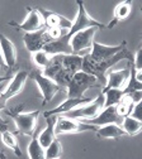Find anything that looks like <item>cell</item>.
<instances>
[{
  "label": "cell",
  "mask_w": 142,
  "mask_h": 159,
  "mask_svg": "<svg viewBox=\"0 0 142 159\" xmlns=\"http://www.w3.org/2000/svg\"><path fill=\"white\" fill-rule=\"evenodd\" d=\"M0 51L4 57V61L8 68H13L17 63V49L9 38L4 34H0Z\"/></svg>",
  "instance_id": "16"
},
{
  "label": "cell",
  "mask_w": 142,
  "mask_h": 159,
  "mask_svg": "<svg viewBox=\"0 0 142 159\" xmlns=\"http://www.w3.org/2000/svg\"><path fill=\"white\" fill-rule=\"evenodd\" d=\"M141 11H142V7H141Z\"/></svg>",
  "instance_id": "36"
},
{
  "label": "cell",
  "mask_w": 142,
  "mask_h": 159,
  "mask_svg": "<svg viewBox=\"0 0 142 159\" xmlns=\"http://www.w3.org/2000/svg\"><path fill=\"white\" fill-rule=\"evenodd\" d=\"M23 42L26 44V48L33 54L38 51H42L45 48V46L51 42V39L47 35L46 28H43V29H41L38 32L26 33L24 37H23Z\"/></svg>",
  "instance_id": "11"
},
{
  "label": "cell",
  "mask_w": 142,
  "mask_h": 159,
  "mask_svg": "<svg viewBox=\"0 0 142 159\" xmlns=\"http://www.w3.org/2000/svg\"><path fill=\"white\" fill-rule=\"evenodd\" d=\"M0 159H7V157H5V154L0 150Z\"/></svg>",
  "instance_id": "33"
},
{
  "label": "cell",
  "mask_w": 142,
  "mask_h": 159,
  "mask_svg": "<svg viewBox=\"0 0 142 159\" xmlns=\"http://www.w3.org/2000/svg\"><path fill=\"white\" fill-rule=\"evenodd\" d=\"M4 131H8V124L0 116V133H4Z\"/></svg>",
  "instance_id": "30"
},
{
  "label": "cell",
  "mask_w": 142,
  "mask_h": 159,
  "mask_svg": "<svg viewBox=\"0 0 142 159\" xmlns=\"http://www.w3.org/2000/svg\"><path fill=\"white\" fill-rule=\"evenodd\" d=\"M123 59H128L130 62H135V56L127 49H122L119 53H117L115 56H113L112 58L107 59V61H103V62H94L93 59L90 58L89 53L83 56V67H81V71L85 72V73H89L91 76H95L98 78L99 84L104 85L107 84V71L113 67L114 65H117L119 61H123Z\"/></svg>",
  "instance_id": "1"
},
{
  "label": "cell",
  "mask_w": 142,
  "mask_h": 159,
  "mask_svg": "<svg viewBox=\"0 0 142 159\" xmlns=\"http://www.w3.org/2000/svg\"><path fill=\"white\" fill-rule=\"evenodd\" d=\"M96 135L101 139H118V138L125 136L127 134L120 125L109 124V125H104V126L98 128L96 129Z\"/></svg>",
  "instance_id": "19"
},
{
  "label": "cell",
  "mask_w": 142,
  "mask_h": 159,
  "mask_svg": "<svg viewBox=\"0 0 142 159\" xmlns=\"http://www.w3.org/2000/svg\"><path fill=\"white\" fill-rule=\"evenodd\" d=\"M104 101H105V97L103 93H99V96L96 98L86 105H83L75 110H71L70 112L65 114L64 116H67V117H71V119H76V120H80V121H86V120H90V119H94L96 117L101 110L104 109Z\"/></svg>",
  "instance_id": "4"
},
{
  "label": "cell",
  "mask_w": 142,
  "mask_h": 159,
  "mask_svg": "<svg viewBox=\"0 0 142 159\" xmlns=\"http://www.w3.org/2000/svg\"><path fill=\"white\" fill-rule=\"evenodd\" d=\"M122 128L126 131L127 135H131V136H135L137 135L138 133L142 131V123L136 120V119L131 117V116H127L123 119V123H122Z\"/></svg>",
  "instance_id": "24"
},
{
  "label": "cell",
  "mask_w": 142,
  "mask_h": 159,
  "mask_svg": "<svg viewBox=\"0 0 142 159\" xmlns=\"http://www.w3.org/2000/svg\"><path fill=\"white\" fill-rule=\"evenodd\" d=\"M96 126L83 123L76 119H71L64 115L57 116V121L55 126V133L57 135H62V134H76V133H83V131H96Z\"/></svg>",
  "instance_id": "5"
},
{
  "label": "cell",
  "mask_w": 142,
  "mask_h": 159,
  "mask_svg": "<svg viewBox=\"0 0 142 159\" xmlns=\"http://www.w3.org/2000/svg\"><path fill=\"white\" fill-rule=\"evenodd\" d=\"M131 77V68H125V70H118V71H112L107 75V84L103 87L101 92H104L110 89H118V90H125L126 86L128 85Z\"/></svg>",
  "instance_id": "13"
},
{
  "label": "cell",
  "mask_w": 142,
  "mask_h": 159,
  "mask_svg": "<svg viewBox=\"0 0 142 159\" xmlns=\"http://www.w3.org/2000/svg\"><path fill=\"white\" fill-rule=\"evenodd\" d=\"M99 81L95 76L85 73L83 71H79L71 78V81L67 86V97L69 98H81L84 97L86 90L91 87H96Z\"/></svg>",
  "instance_id": "3"
},
{
  "label": "cell",
  "mask_w": 142,
  "mask_h": 159,
  "mask_svg": "<svg viewBox=\"0 0 142 159\" xmlns=\"http://www.w3.org/2000/svg\"><path fill=\"white\" fill-rule=\"evenodd\" d=\"M131 11H132V3L131 2H123V3L118 4L115 7V9H114V18H113V20L107 25V28H113L118 22L127 19L130 16Z\"/></svg>",
  "instance_id": "20"
},
{
  "label": "cell",
  "mask_w": 142,
  "mask_h": 159,
  "mask_svg": "<svg viewBox=\"0 0 142 159\" xmlns=\"http://www.w3.org/2000/svg\"><path fill=\"white\" fill-rule=\"evenodd\" d=\"M105 97V101H104V107H109V106H115L120 98L123 97L125 92L123 90H118V89H110V90H107L104 92H101Z\"/></svg>",
  "instance_id": "25"
},
{
  "label": "cell",
  "mask_w": 142,
  "mask_h": 159,
  "mask_svg": "<svg viewBox=\"0 0 142 159\" xmlns=\"http://www.w3.org/2000/svg\"><path fill=\"white\" fill-rule=\"evenodd\" d=\"M133 106H135V101H133L132 96L130 93H125L123 97L120 98V101L115 105V109H117L118 115L125 119V117L130 116Z\"/></svg>",
  "instance_id": "22"
},
{
  "label": "cell",
  "mask_w": 142,
  "mask_h": 159,
  "mask_svg": "<svg viewBox=\"0 0 142 159\" xmlns=\"http://www.w3.org/2000/svg\"><path fill=\"white\" fill-rule=\"evenodd\" d=\"M57 121V116H46V123L47 126L38 134V142L45 149L51 145V143L56 139V133H55V126Z\"/></svg>",
  "instance_id": "17"
},
{
  "label": "cell",
  "mask_w": 142,
  "mask_h": 159,
  "mask_svg": "<svg viewBox=\"0 0 142 159\" xmlns=\"http://www.w3.org/2000/svg\"><path fill=\"white\" fill-rule=\"evenodd\" d=\"M98 28H88L85 30L77 32L71 38L70 44L72 48V54L81 56V52L85 49H91L94 43V35L96 33Z\"/></svg>",
  "instance_id": "7"
},
{
  "label": "cell",
  "mask_w": 142,
  "mask_h": 159,
  "mask_svg": "<svg viewBox=\"0 0 142 159\" xmlns=\"http://www.w3.org/2000/svg\"><path fill=\"white\" fill-rule=\"evenodd\" d=\"M31 76L33 77V80L36 81V84H37L41 93H42V97H43L42 105L43 106L47 105L52 100V98H53V96L61 90V87L55 81H52L51 78L43 76V73L41 72V71H34Z\"/></svg>",
  "instance_id": "6"
},
{
  "label": "cell",
  "mask_w": 142,
  "mask_h": 159,
  "mask_svg": "<svg viewBox=\"0 0 142 159\" xmlns=\"http://www.w3.org/2000/svg\"><path fill=\"white\" fill-rule=\"evenodd\" d=\"M2 142L7 148L12 149L17 157H19V158L22 157V150H20V148H19V143L17 140V136L13 133H10L9 130L2 133Z\"/></svg>",
  "instance_id": "23"
},
{
  "label": "cell",
  "mask_w": 142,
  "mask_h": 159,
  "mask_svg": "<svg viewBox=\"0 0 142 159\" xmlns=\"http://www.w3.org/2000/svg\"><path fill=\"white\" fill-rule=\"evenodd\" d=\"M7 78H8V77H0V82H2V81H5Z\"/></svg>",
  "instance_id": "35"
},
{
  "label": "cell",
  "mask_w": 142,
  "mask_h": 159,
  "mask_svg": "<svg viewBox=\"0 0 142 159\" xmlns=\"http://www.w3.org/2000/svg\"><path fill=\"white\" fill-rule=\"evenodd\" d=\"M2 95H3V92H0V109H4L3 104H2Z\"/></svg>",
  "instance_id": "34"
},
{
  "label": "cell",
  "mask_w": 142,
  "mask_h": 159,
  "mask_svg": "<svg viewBox=\"0 0 142 159\" xmlns=\"http://www.w3.org/2000/svg\"><path fill=\"white\" fill-rule=\"evenodd\" d=\"M130 116L142 123V98L135 104V106H133V109H132Z\"/></svg>",
  "instance_id": "28"
},
{
  "label": "cell",
  "mask_w": 142,
  "mask_h": 159,
  "mask_svg": "<svg viewBox=\"0 0 142 159\" xmlns=\"http://www.w3.org/2000/svg\"><path fill=\"white\" fill-rule=\"evenodd\" d=\"M27 152H28L29 159H46V149L39 144L37 134L32 136V140L28 145Z\"/></svg>",
  "instance_id": "21"
},
{
  "label": "cell",
  "mask_w": 142,
  "mask_h": 159,
  "mask_svg": "<svg viewBox=\"0 0 142 159\" xmlns=\"http://www.w3.org/2000/svg\"><path fill=\"white\" fill-rule=\"evenodd\" d=\"M0 67H7L5 61H4V57H3V54H2V51H0Z\"/></svg>",
  "instance_id": "32"
},
{
  "label": "cell",
  "mask_w": 142,
  "mask_h": 159,
  "mask_svg": "<svg viewBox=\"0 0 142 159\" xmlns=\"http://www.w3.org/2000/svg\"><path fill=\"white\" fill-rule=\"evenodd\" d=\"M38 10L45 19V27L47 29H51V28H60V29H64V30H70L71 29L72 22L69 20L67 18L62 16L61 14L46 10L43 8H39Z\"/></svg>",
  "instance_id": "14"
},
{
  "label": "cell",
  "mask_w": 142,
  "mask_h": 159,
  "mask_svg": "<svg viewBox=\"0 0 142 159\" xmlns=\"http://www.w3.org/2000/svg\"><path fill=\"white\" fill-rule=\"evenodd\" d=\"M135 78H136V81L142 84V70H138V71L136 70L135 71Z\"/></svg>",
  "instance_id": "31"
},
{
  "label": "cell",
  "mask_w": 142,
  "mask_h": 159,
  "mask_svg": "<svg viewBox=\"0 0 142 159\" xmlns=\"http://www.w3.org/2000/svg\"><path fill=\"white\" fill-rule=\"evenodd\" d=\"M135 68L138 71V70H142V48L137 51L136 56H135Z\"/></svg>",
  "instance_id": "29"
},
{
  "label": "cell",
  "mask_w": 142,
  "mask_h": 159,
  "mask_svg": "<svg viewBox=\"0 0 142 159\" xmlns=\"http://www.w3.org/2000/svg\"><path fill=\"white\" fill-rule=\"evenodd\" d=\"M23 105H20L15 109H9L7 110V114L13 119L18 133L23 134V135H34L37 120L39 116V111H32V112H22Z\"/></svg>",
  "instance_id": "2"
},
{
  "label": "cell",
  "mask_w": 142,
  "mask_h": 159,
  "mask_svg": "<svg viewBox=\"0 0 142 159\" xmlns=\"http://www.w3.org/2000/svg\"><path fill=\"white\" fill-rule=\"evenodd\" d=\"M51 58H52V56L48 54V53H47L46 51H43V49L33 53V62H34L39 68H42V70H45V68L50 65Z\"/></svg>",
  "instance_id": "26"
},
{
  "label": "cell",
  "mask_w": 142,
  "mask_h": 159,
  "mask_svg": "<svg viewBox=\"0 0 142 159\" xmlns=\"http://www.w3.org/2000/svg\"><path fill=\"white\" fill-rule=\"evenodd\" d=\"M28 15L24 19L23 23L17 24V23H9V25L15 27L17 29H20L26 33H33V32H38L41 29L45 28V19L42 16V14L39 13L38 9H31L28 8Z\"/></svg>",
  "instance_id": "8"
},
{
  "label": "cell",
  "mask_w": 142,
  "mask_h": 159,
  "mask_svg": "<svg viewBox=\"0 0 142 159\" xmlns=\"http://www.w3.org/2000/svg\"><path fill=\"white\" fill-rule=\"evenodd\" d=\"M28 76L29 75L26 71H18L15 73V76L12 78V81L9 82L8 87L3 91V95H2V104L4 107H5V104L9 98H12V97H14L18 93L22 92V90L24 89V85L27 82Z\"/></svg>",
  "instance_id": "12"
},
{
  "label": "cell",
  "mask_w": 142,
  "mask_h": 159,
  "mask_svg": "<svg viewBox=\"0 0 142 159\" xmlns=\"http://www.w3.org/2000/svg\"><path fill=\"white\" fill-rule=\"evenodd\" d=\"M62 67L70 75H75L83 67V56L79 54H62Z\"/></svg>",
  "instance_id": "18"
},
{
  "label": "cell",
  "mask_w": 142,
  "mask_h": 159,
  "mask_svg": "<svg viewBox=\"0 0 142 159\" xmlns=\"http://www.w3.org/2000/svg\"><path fill=\"white\" fill-rule=\"evenodd\" d=\"M126 44L127 42L125 41L122 44H118V46H104L94 41L89 56L94 62H103V61H107V59L112 58L117 53H119L122 49H125Z\"/></svg>",
  "instance_id": "9"
},
{
  "label": "cell",
  "mask_w": 142,
  "mask_h": 159,
  "mask_svg": "<svg viewBox=\"0 0 142 159\" xmlns=\"http://www.w3.org/2000/svg\"><path fill=\"white\" fill-rule=\"evenodd\" d=\"M83 123L94 125L96 128L98 126L100 128V126H104V125H109V124L122 125V123H123V117L118 115L115 106H109V107H104L96 117L90 119V120H86V121H83Z\"/></svg>",
  "instance_id": "10"
},
{
  "label": "cell",
  "mask_w": 142,
  "mask_h": 159,
  "mask_svg": "<svg viewBox=\"0 0 142 159\" xmlns=\"http://www.w3.org/2000/svg\"><path fill=\"white\" fill-rule=\"evenodd\" d=\"M62 154V145L55 139L48 148H46V159H58Z\"/></svg>",
  "instance_id": "27"
},
{
  "label": "cell",
  "mask_w": 142,
  "mask_h": 159,
  "mask_svg": "<svg viewBox=\"0 0 142 159\" xmlns=\"http://www.w3.org/2000/svg\"><path fill=\"white\" fill-rule=\"evenodd\" d=\"M93 100L89 97H81V98H69L67 97V100H65L62 104H60L58 106H56L55 109L52 110H48L43 114V116H60V115H65L67 112H70L71 110H75L80 106H83V105H86L89 102H91Z\"/></svg>",
  "instance_id": "15"
}]
</instances>
